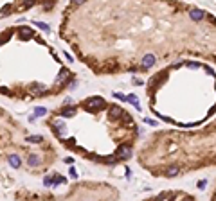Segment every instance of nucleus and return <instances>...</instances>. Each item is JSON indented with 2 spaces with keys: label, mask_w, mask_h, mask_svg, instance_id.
I'll list each match as a JSON object with an SVG mask.
<instances>
[{
  "label": "nucleus",
  "mask_w": 216,
  "mask_h": 201,
  "mask_svg": "<svg viewBox=\"0 0 216 201\" xmlns=\"http://www.w3.org/2000/svg\"><path fill=\"white\" fill-rule=\"evenodd\" d=\"M85 106L88 110H94V111L101 110V108H104V99H101V97H90V99H86Z\"/></svg>",
  "instance_id": "nucleus-1"
},
{
  "label": "nucleus",
  "mask_w": 216,
  "mask_h": 201,
  "mask_svg": "<svg viewBox=\"0 0 216 201\" xmlns=\"http://www.w3.org/2000/svg\"><path fill=\"white\" fill-rule=\"evenodd\" d=\"M155 65V56L153 54H146L142 58V68H149V66Z\"/></svg>",
  "instance_id": "nucleus-2"
},
{
  "label": "nucleus",
  "mask_w": 216,
  "mask_h": 201,
  "mask_svg": "<svg viewBox=\"0 0 216 201\" xmlns=\"http://www.w3.org/2000/svg\"><path fill=\"white\" fill-rule=\"evenodd\" d=\"M132 156V147L130 146H121L119 147V158H130Z\"/></svg>",
  "instance_id": "nucleus-3"
},
{
  "label": "nucleus",
  "mask_w": 216,
  "mask_h": 201,
  "mask_svg": "<svg viewBox=\"0 0 216 201\" xmlns=\"http://www.w3.org/2000/svg\"><path fill=\"white\" fill-rule=\"evenodd\" d=\"M122 113H124V111L119 106H110V117L112 119H119V117H122Z\"/></svg>",
  "instance_id": "nucleus-4"
},
{
  "label": "nucleus",
  "mask_w": 216,
  "mask_h": 201,
  "mask_svg": "<svg viewBox=\"0 0 216 201\" xmlns=\"http://www.w3.org/2000/svg\"><path fill=\"white\" fill-rule=\"evenodd\" d=\"M7 160H9V165H11V167H14V169H18V167L22 165V160H20V156H16V154H11Z\"/></svg>",
  "instance_id": "nucleus-5"
},
{
  "label": "nucleus",
  "mask_w": 216,
  "mask_h": 201,
  "mask_svg": "<svg viewBox=\"0 0 216 201\" xmlns=\"http://www.w3.org/2000/svg\"><path fill=\"white\" fill-rule=\"evenodd\" d=\"M31 36H33V31H31L29 27H22V29H20V38L27 40V38H31Z\"/></svg>",
  "instance_id": "nucleus-6"
},
{
  "label": "nucleus",
  "mask_w": 216,
  "mask_h": 201,
  "mask_svg": "<svg viewBox=\"0 0 216 201\" xmlns=\"http://www.w3.org/2000/svg\"><path fill=\"white\" fill-rule=\"evenodd\" d=\"M33 94H36V95H40V94H45L47 92V86H43V84H38V86H33V90H31Z\"/></svg>",
  "instance_id": "nucleus-7"
},
{
  "label": "nucleus",
  "mask_w": 216,
  "mask_h": 201,
  "mask_svg": "<svg viewBox=\"0 0 216 201\" xmlns=\"http://www.w3.org/2000/svg\"><path fill=\"white\" fill-rule=\"evenodd\" d=\"M67 77H69V70H61V72H59V76L56 77V84H61Z\"/></svg>",
  "instance_id": "nucleus-8"
},
{
  "label": "nucleus",
  "mask_w": 216,
  "mask_h": 201,
  "mask_svg": "<svg viewBox=\"0 0 216 201\" xmlns=\"http://www.w3.org/2000/svg\"><path fill=\"white\" fill-rule=\"evenodd\" d=\"M191 18H193V20H202V18H204V11L193 9V11H191Z\"/></svg>",
  "instance_id": "nucleus-9"
},
{
  "label": "nucleus",
  "mask_w": 216,
  "mask_h": 201,
  "mask_svg": "<svg viewBox=\"0 0 216 201\" xmlns=\"http://www.w3.org/2000/svg\"><path fill=\"white\" fill-rule=\"evenodd\" d=\"M126 101H128V102H132V104H133V106H135L137 110H141V104H139V99H137L135 95H128V97H126Z\"/></svg>",
  "instance_id": "nucleus-10"
},
{
  "label": "nucleus",
  "mask_w": 216,
  "mask_h": 201,
  "mask_svg": "<svg viewBox=\"0 0 216 201\" xmlns=\"http://www.w3.org/2000/svg\"><path fill=\"white\" fill-rule=\"evenodd\" d=\"M177 174H178V167H169L167 172H166L167 178H173V176H177Z\"/></svg>",
  "instance_id": "nucleus-11"
},
{
  "label": "nucleus",
  "mask_w": 216,
  "mask_h": 201,
  "mask_svg": "<svg viewBox=\"0 0 216 201\" xmlns=\"http://www.w3.org/2000/svg\"><path fill=\"white\" fill-rule=\"evenodd\" d=\"M34 113H36V117H43V115L47 113V110L43 108V106H38V108L34 110Z\"/></svg>",
  "instance_id": "nucleus-12"
},
{
  "label": "nucleus",
  "mask_w": 216,
  "mask_h": 201,
  "mask_svg": "<svg viewBox=\"0 0 216 201\" xmlns=\"http://www.w3.org/2000/svg\"><path fill=\"white\" fill-rule=\"evenodd\" d=\"M38 164H40V158H38L36 154L29 156V165H33V167H34V165H38Z\"/></svg>",
  "instance_id": "nucleus-13"
},
{
  "label": "nucleus",
  "mask_w": 216,
  "mask_h": 201,
  "mask_svg": "<svg viewBox=\"0 0 216 201\" xmlns=\"http://www.w3.org/2000/svg\"><path fill=\"white\" fill-rule=\"evenodd\" d=\"M27 142H31V144L41 142V137H40V135H33V137H27Z\"/></svg>",
  "instance_id": "nucleus-14"
},
{
  "label": "nucleus",
  "mask_w": 216,
  "mask_h": 201,
  "mask_svg": "<svg viewBox=\"0 0 216 201\" xmlns=\"http://www.w3.org/2000/svg\"><path fill=\"white\" fill-rule=\"evenodd\" d=\"M74 111H76V108H65L61 115H63V117H65V115H72V113H74Z\"/></svg>",
  "instance_id": "nucleus-15"
},
{
  "label": "nucleus",
  "mask_w": 216,
  "mask_h": 201,
  "mask_svg": "<svg viewBox=\"0 0 216 201\" xmlns=\"http://www.w3.org/2000/svg\"><path fill=\"white\" fill-rule=\"evenodd\" d=\"M36 27H40L41 31H49V25L43 24V22H36Z\"/></svg>",
  "instance_id": "nucleus-16"
},
{
  "label": "nucleus",
  "mask_w": 216,
  "mask_h": 201,
  "mask_svg": "<svg viewBox=\"0 0 216 201\" xmlns=\"http://www.w3.org/2000/svg\"><path fill=\"white\" fill-rule=\"evenodd\" d=\"M43 183H45L47 187H51V185L54 183V178H51V176H45V180H43Z\"/></svg>",
  "instance_id": "nucleus-17"
},
{
  "label": "nucleus",
  "mask_w": 216,
  "mask_h": 201,
  "mask_svg": "<svg viewBox=\"0 0 216 201\" xmlns=\"http://www.w3.org/2000/svg\"><path fill=\"white\" fill-rule=\"evenodd\" d=\"M34 2H36V0H27V2L24 4V9H27V7H31V6H33Z\"/></svg>",
  "instance_id": "nucleus-18"
},
{
  "label": "nucleus",
  "mask_w": 216,
  "mask_h": 201,
  "mask_svg": "<svg viewBox=\"0 0 216 201\" xmlns=\"http://www.w3.org/2000/svg\"><path fill=\"white\" fill-rule=\"evenodd\" d=\"M9 9H11V7H9V6H6V7L2 9V13H0V14H2V16H6V14H9Z\"/></svg>",
  "instance_id": "nucleus-19"
},
{
  "label": "nucleus",
  "mask_w": 216,
  "mask_h": 201,
  "mask_svg": "<svg viewBox=\"0 0 216 201\" xmlns=\"http://www.w3.org/2000/svg\"><path fill=\"white\" fill-rule=\"evenodd\" d=\"M65 182V178H61V176H56L54 178V183H63Z\"/></svg>",
  "instance_id": "nucleus-20"
},
{
  "label": "nucleus",
  "mask_w": 216,
  "mask_h": 201,
  "mask_svg": "<svg viewBox=\"0 0 216 201\" xmlns=\"http://www.w3.org/2000/svg\"><path fill=\"white\" fill-rule=\"evenodd\" d=\"M69 171H70V176H72V178H78V172H76V169H74V167H70Z\"/></svg>",
  "instance_id": "nucleus-21"
},
{
  "label": "nucleus",
  "mask_w": 216,
  "mask_h": 201,
  "mask_svg": "<svg viewBox=\"0 0 216 201\" xmlns=\"http://www.w3.org/2000/svg\"><path fill=\"white\" fill-rule=\"evenodd\" d=\"M198 189H200V190H204V189H205V180L198 182Z\"/></svg>",
  "instance_id": "nucleus-22"
},
{
  "label": "nucleus",
  "mask_w": 216,
  "mask_h": 201,
  "mask_svg": "<svg viewBox=\"0 0 216 201\" xmlns=\"http://www.w3.org/2000/svg\"><path fill=\"white\" fill-rule=\"evenodd\" d=\"M117 99H121V101H126V95H122V94H114Z\"/></svg>",
  "instance_id": "nucleus-23"
},
{
  "label": "nucleus",
  "mask_w": 216,
  "mask_h": 201,
  "mask_svg": "<svg viewBox=\"0 0 216 201\" xmlns=\"http://www.w3.org/2000/svg\"><path fill=\"white\" fill-rule=\"evenodd\" d=\"M146 122H148V124H151V126H157V120H151V119H146Z\"/></svg>",
  "instance_id": "nucleus-24"
},
{
  "label": "nucleus",
  "mask_w": 216,
  "mask_h": 201,
  "mask_svg": "<svg viewBox=\"0 0 216 201\" xmlns=\"http://www.w3.org/2000/svg\"><path fill=\"white\" fill-rule=\"evenodd\" d=\"M85 0H74V4H83Z\"/></svg>",
  "instance_id": "nucleus-25"
},
{
  "label": "nucleus",
  "mask_w": 216,
  "mask_h": 201,
  "mask_svg": "<svg viewBox=\"0 0 216 201\" xmlns=\"http://www.w3.org/2000/svg\"><path fill=\"white\" fill-rule=\"evenodd\" d=\"M2 41H4V38H0V45H2Z\"/></svg>",
  "instance_id": "nucleus-26"
},
{
  "label": "nucleus",
  "mask_w": 216,
  "mask_h": 201,
  "mask_svg": "<svg viewBox=\"0 0 216 201\" xmlns=\"http://www.w3.org/2000/svg\"><path fill=\"white\" fill-rule=\"evenodd\" d=\"M214 199H216V194H214Z\"/></svg>",
  "instance_id": "nucleus-27"
}]
</instances>
